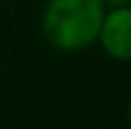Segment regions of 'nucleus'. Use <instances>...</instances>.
Segmentation results:
<instances>
[{
	"instance_id": "f257e3e1",
	"label": "nucleus",
	"mask_w": 131,
	"mask_h": 129,
	"mask_svg": "<svg viewBox=\"0 0 131 129\" xmlns=\"http://www.w3.org/2000/svg\"><path fill=\"white\" fill-rule=\"evenodd\" d=\"M106 16L101 0H46L41 9V35L62 53H81L97 44Z\"/></svg>"
},
{
	"instance_id": "f03ea898",
	"label": "nucleus",
	"mask_w": 131,
	"mask_h": 129,
	"mask_svg": "<svg viewBox=\"0 0 131 129\" xmlns=\"http://www.w3.org/2000/svg\"><path fill=\"white\" fill-rule=\"evenodd\" d=\"M97 44L115 62H131V5L106 9Z\"/></svg>"
},
{
	"instance_id": "7ed1b4c3",
	"label": "nucleus",
	"mask_w": 131,
	"mask_h": 129,
	"mask_svg": "<svg viewBox=\"0 0 131 129\" xmlns=\"http://www.w3.org/2000/svg\"><path fill=\"white\" fill-rule=\"evenodd\" d=\"M106 5V9H113V7H129L131 0H101Z\"/></svg>"
},
{
	"instance_id": "20e7f679",
	"label": "nucleus",
	"mask_w": 131,
	"mask_h": 129,
	"mask_svg": "<svg viewBox=\"0 0 131 129\" xmlns=\"http://www.w3.org/2000/svg\"><path fill=\"white\" fill-rule=\"evenodd\" d=\"M127 122H129V127H131V102H129V106H127Z\"/></svg>"
}]
</instances>
